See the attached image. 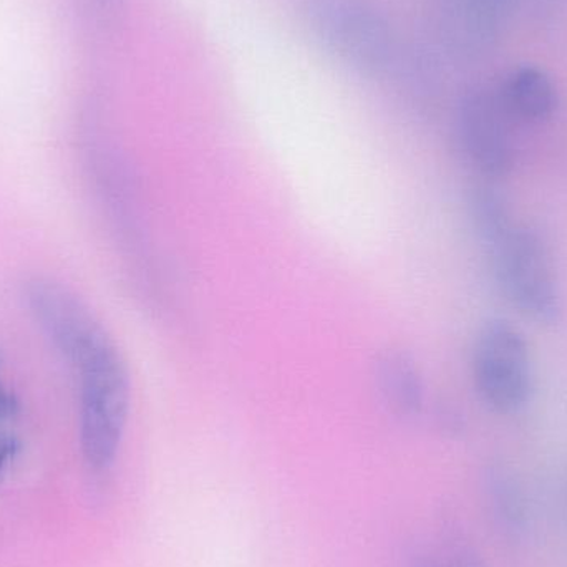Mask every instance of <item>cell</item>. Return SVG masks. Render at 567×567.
I'll list each match as a JSON object with an SVG mask.
<instances>
[{"label": "cell", "mask_w": 567, "mask_h": 567, "mask_svg": "<svg viewBox=\"0 0 567 567\" xmlns=\"http://www.w3.org/2000/svg\"><path fill=\"white\" fill-rule=\"evenodd\" d=\"M310 32L340 65L369 79L392 76L405 52L385 16L365 0H302Z\"/></svg>", "instance_id": "6da1fadb"}, {"label": "cell", "mask_w": 567, "mask_h": 567, "mask_svg": "<svg viewBox=\"0 0 567 567\" xmlns=\"http://www.w3.org/2000/svg\"><path fill=\"white\" fill-rule=\"evenodd\" d=\"M80 445L93 470L118 455L130 412V377L118 350L109 346L80 363Z\"/></svg>", "instance_id": "7a4b0ae2"}, {"label": "cell", "mask_w": 567, "mask_h": 567, "mask_svg": "<svg viewBox=\"0 0 567 567\" xmlns=\"http://www.w3.org/2000/svg\"><path fill=\"white\" fill-rule=\"evenodd\" d=\"M489 252L496 282L506 299L535 322H559L561 287L545 235L535 226L518 223Z\"/></svg>", "instance_id": "3957f363"}, {"label": "cell", "mask_w": 567, "mask_h": 567, "mask_svg": "<svg viewBox=\"0 0 567 567\" xmlns=\"http://www.w3.org/2000/svg\"><path fill=\"white\" fill-rule=\"evenodd\" d=\"M472 375L480 399L493 412H522L535 392V365L525 332L509 320H488L476 336Z\"/></svg>", "instance_id": "277c9868"}, {"label": "cell", "mask_w": 567, "mask_h": 567, "mask_svg": "<svg viewBox=\"0 0 567 567\" xmlns=\"http://www.w3.org/2000/svg\"><path fill=\"white\" fill-rule=\"evenodd\" d=\"M509 120L495 89L473 86L458 100L456 143L470 165L485 178H505L515 166Z\"/></svg>", "instance_id": "5b68a950"}, {"label": "cell", "mask_w": 567, "mask_h": 567, "mask_svg": "<svg viewBox=\"0 0 567 567\" xmlns=\"http://www.w3.org/2000/svg\"><path fill=\"white\" fill-rule=\"evenodd\" d=\"M27 302L53 346L75 367L112 342L89 307L60 284L35 279L27 286Z\"/></svg>", "instance_id": "8992f818"}, {"label": "cell", "mask_w": 567, "mask_h": 567, "mask_svg": "<svg viewBox=\"0 0 567 567\" xmlns=\"http://www.w3.org/2000/svg\"><path fill=\"white\" fill-rule=\"evenodd\" d=\"M496 90L506 115L523 123L548 122L559 105L551 76L536 65H519L503 76Z\"/></svg>", "instance_id": "52a82bcc"}, {"label": "cell", "mask_w": 567, "mask_h": 567, "mask_svg": "<svg viewBox=\"0 0 567 567\" xmlns=\"http://www.w3.org/2000/svg\"><path fill=\"white\" fill-rule=\"evenodd\" d=\"M483 499L496 532L519 543L529 529V503L525 486L505 463H492L483 473Z\"/></svg>", "instance_id": "ba28073f"}, {"label": "cell", "mask_w": 567, "mask_h": 567, "mask_svg": "<svg viewBox=\"0 0 567 567\" xmlns=\"http://www.w3.org/2000/svg\"><path fill=\"white\" fill-rule=\"evenodd\" d=\"M380 395L400 415L420 412L425 399L422 373L412 359L402 352H389L375 363Z\"/></svg>", "instance_id": "9c48e42d"}, {"label": "cell", "mask_w": 567, "mask_h": 567, "mask_svg": "<svg viewBox=\"0 0 567 567\" xmlns=\"http://www.w3.org/2000/svg\"><path fill=\"white\" fill-rule=\"evenodd\" d=\"M468 208L473 228L488 249L498 245L518 225L508 199L493 182L480 183L472 189Z\"/></svg>", "instance_id": "30bf717a"}, {"label": "cell", "mask_w": 567, "mask_h": 567, "mask_svg": "<svg viewBox=\"0 0 567 567\" xmlns=\"http://www.w3.org/2000/svg\"><path fill=\"white\" fill-rule=\"evenodd\" d=\"M433 551L443 567H492L468 529L455 515H443L439 545Z\"/></svg>", "instance_id": "8fae6325"}, {"label": "cell", "mask_w": 567, "mask_h": 567, "mask_svg": "<svg viewBox=\"0 0 567 567\" xmlns=\"http://www.w3.org/2000/svg\"><path fill=\"white\" fill-rule=\"evenodd\" d=\"M522 12L545 29L567 25V0H523Z\"/></svg>", "instance_id": "7c38bea8"}, {"label": "cell", "mask_w": 567, "mask_h": 567, "mask_svg": "<svg viewBox=\"0 0 567 567\" xmlns=\"http://www.w3.org/2000/svg\"><path fill=\"white\" fill-rule=\"evenodd\" d=\"M95 16L105 25H112L120 19L125 0H89Z\"/></svg>", "instance_id": "4fadbf2b"}, {"label": "cell", "mask_w": 567, "mask_h": 567, "mask_svg": "<svg viewBox=\"0 0 567 567\" xmlns=\"http://www.w3.org/2000/svg\"><path fill=\"white\" fill-rule=\"evenodd\" d=\"M20 452V442L13 436L0 433V480H2L3 473H6L9 463L16 458L17 453Z\"/></svg>", "instance_id": "5bb4252c"}, {"label": "cell", "mask_w": 567, "mask_h": 567, "mask_svg": "<svg viewBox=\"0 0 567 567\" xmlns=\"http://www.w3.org/2000/svg\"><path fill=\"white\" fill-rule=\"evenodd\" d=\"M17 409H19V402H17L16 396L0 382V420H7L16 415Z\"/></svg>", "instance_id": "9a60e30c"}, {"label": "cell", "mask_w": 567, "mask_h": 567, "mask_svg": "<svg viewBox=\"0 0 567 567\" xmlns=\"http://www.w3.org/2000/svg\"><path fill=\"white\" fill-rule=\"evenodd\" d=\"M412 567H443L433 549H423L413 556Z\"/></svg>", "instance_id": "2e32d148"}, {"label": "cell", "mask_w": 567, "mask_h": 567, "mask_svg": "<svg viewBox=\"0 0 567 567\" xmlns=\"http://www.w3.org/2000/svg\"><path fill=\"white\" fill-rule=\"evenodd\" d=\"M0 365H2V350H0Z\"/></svg>", "instance_id": "e0dca14e"}]
</instances>
